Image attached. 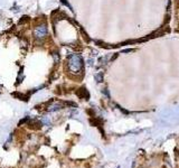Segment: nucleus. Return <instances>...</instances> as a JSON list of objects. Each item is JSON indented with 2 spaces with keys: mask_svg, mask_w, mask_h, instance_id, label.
<instances>
[{
  "mask_svg": "<svg viewBox=\"0 0 179 168\" xmlns=\"http://www.w3.org/2000/svg\"><path fill=\"white\" fill-rule=\"evenodd\" d=\"M83 66V63H82V57L77 54H72V55L68 56V60H67V67L68 70L73 73H78L81 72Z\"/></svg>",
  "mask_w": 179,
  "mask_h": 168,
  "instance_id": "1",
  "label": "nucleus"
},
{
  "mask_svg": "<svg viewBox=\"0 0 179 168\" xmlns=\"http://www.w3.org/2000/svg\"><path fill=\"white\" fill-rule=\"evenodd\" d=\"M35 37L36 39H43L46 37V35H47V27H46V25H39L36 27L35 29Z\"/></svg>",
  "mask_w": 179,
  "mask_h": 168,
  "instance_id": "2",
  "label": "nucleus"
},
{
  "mask_svg": "<svg viewBox=\"0 0 179 168\" xmlns=\"http://www.w3.org/2000/svg\"><path fill=\"white\" fill-rule=\"evenodd\" d=\"M95 78H96L97 82H102V75H101V74H96V75H95Z\"/></svg>",
  "mask_w": 179,
  "mask_h": 168,
  "instance_id": "3",
  "label": "nucleus"
},
{
  "mask_svg": "<svg viewBox=\"0 0 179 168\" xmlns=\"http://www.w3.org/2000/svg\"><path fill=\"white\" fill-rule=\"evenodd\" d=\"M28 20V17H26V16H24L21 18V19H20V22H19V24H22V22H27Z\"/></svg>",
  "mask_w": 179,
  "mask_h": 168,
  "instance_id": "4",
  "label": "nucleus"
},
{
  "mask_svg": "<svg viewBox=\"0 0 179 168\" xmlns=\"http://www.w3.org/2000/svg\"><path fill=\"white\" fill-rule=\"evenodd\" d=\"M62 2H63V4H65V5H67V1H66V0H62Z\"/></svg>",
  "mask_w": 179,
  "mask_h": 168,
  "instance_id": "5",
  "label": "nucleus"
}]
</instances>
